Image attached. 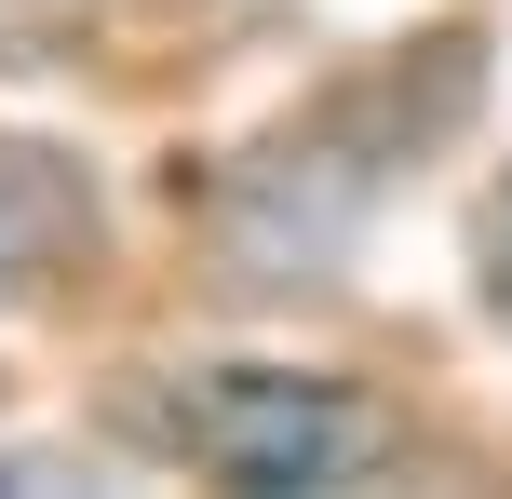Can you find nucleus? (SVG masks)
<instances>
[{
    "instance_id": "f257e3e1",
    "label": "nucleus",
    "mask_w": 512,
    "mask_h": 499,
    "mask_svg": "<svg viewBox=\"0 0 512 499\" xmlns=\"http://www.w3.org/2000/svg\"><path fill=\"white\" fill-rule=\"evenodd\" d=\"M459 108H472V41H418L405 68L337 81V95L297 108L270 149H243V176L216 189V257H230V284L243 297L324 284V257L378 216V189L405 176Z\"/></svg>"
},
{
    "instance_id": "f03ea898",
    "label": "nucleus",
    "mask_w": 512,
    "mask_h": 499,
    "mask_svg": "<svg viewBox=\"0 0 512 499\" xmlns=\"http://www.w3.org/2000/svg\"><path fill=\"white\" fill-rule=\"evenodd\" d=\"M122 432L216 486H378L418 446L405 405L351 392V378H297V365H149L122 392Z\"/></svg>"
},
{
    "instance_id": "7ed1b4c3",
    "label": "nucleus",
    "mask_w": 512,
    "mask_h": 499,
    "mask_svg": "<svg viewBox=\"0 0 512 499\" xmlns=\"http://www.w3.org/2000/svg\"><path fill=\"white\" fill-rule=\"evenodd\" d=\"M108 257V203L68 149L0 135V311H54L68 284H95Z\"/></svg>"
},
{
    "instance_id": "20e7f679",
    "label": "nucleus",
    "mask_w": 512,
    "mask_h": 499,
    "mask_svg": "<svg viewBox=\"0 0 512 499\" xmlns=\"http://www.w3.org/2000/svg\"><path fill=\"white\" fill-rule=\"evenodd\" d=\"M472 297L512 324V176L486 189V216H472Z\"/></svg>"
}]
</instances>
